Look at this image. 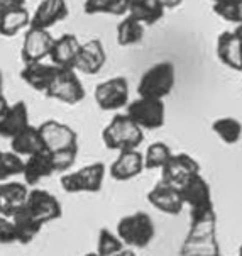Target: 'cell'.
<instances>
[{"mask_svg":"<svg viewBox=\"0 0 242 256\" xmlns=\"http://www.w3.org/2000/svg\"><path fill=\"white\" fill-rule=\"evenodd\" d=\"M8 106H10V104H8V100L5 98V95L2 94V95H0V117H2L7 112Z\"/></svg>","mask_w":242,"mask_h":256,"instance_id":"cell-39","label":"cell"},{"mask_svg":"<svg viewBox=\"0 0 242 256\" xmlns=\"http://www.w3.org/2000/svg\"><path fill=\"white\" fill-rule=\"evenodd\" d=\"M115 232L120 238V241L125 244V248L142 250L153 242L156 236V228L146 212H134V214L124 216L119 219Z\"/></svg>","mask_w":242,"mask_h":256,"instance_id":"cell-2","label":"cell"},{"mask_svg":"<svg viewBox=\"0 0 242 256\" xmlns=\"http://www.w3.org/2000/svg\"><path fill=\"white\" fill-rule=\"evenodd\" d=\"M51 175H54V166L51 162L49 151H41V153H36L24 160V170L20 176L27 186L37 185L44 178H49Z\"/></svg>","mask_w":242,"mask_h":256,"instance_id":"cell-21","label":"cell"},{"mask_svg":"<svg viewBox=\"0 0 242 256\" xmlns=\"http://www.w3.org/2000/svg\"><path fill=\"white\" fill-rule=\"evenodd\" d=\"M10 151H14L15 154H19L20 158H29V156L41 153L44 150V142L39 134V129L36 126L29 124L27 128H24L19 134H15L10 140Z\"/></svg>","mask_w":242,"mask_h":256,"instance_id":"cell-24","label":"cell"},{"mask_svg":"<svg viewBox=\"0 0 242 256\" xmlns=\"http://www.w3.org/2000/svg\"><path fill=\"white\" fill-rule=\"evenodd\" d=\"M176 84V70L171 62H159L153 64L142 73L139 85H137V94L139 97L148 98H159L163 100L168 97Z\"/></svg>","mask_w":242,"mask_h":256,"instance_id":"cell-3","label":"cell"},{"mask_svg":"<svg viewBox=\"0 0 242 256\" xmlns=\"http://www.w3.org/2000/svg\"><path fill=\"white\" fill-rule=\"evenodd\" d=\"M181 2H183V0H161L164 8H175V7H178Z\"/></svg>","mask_w":242,"mask_h":256,"instance_id":"cell-40","label":"cell"},{"mask_svg":"<svg viewBox=\"0 0 242 256\" xmlns=\"http://www.w3.org/2000/svg\"><path fill=\"white\" fill-rule=\"evenodd\" d=\"M25 0H0V16L7 10H12V8L17 7H24Z\"/></svg>","mask_w":242,"mask_h":256,"instance_id":"cell-38","label":"cell"},{"mask_svg":"<svg viewBox=\"0 0 242 256\" xmlns=\"http://www.w3.org/2000/svg\"><path fill=\"white\" fill-rule=\"evenodd\" d=\"M219 62L234 72H242V39L234 31H224L215 48Z\"/></svg>","mask_w":242,"mask_h":256,"instance_id":"cell-18","label":"cell"},{"mask_svg":"<svg viewBox=\"0 0 242 256\" xmlns=\"http://www.w3.org/2000/svg\"><path fill=\"white\" fill-rule=\"evenodd\" d=\"M239 256H242V244L239 246Z\"/></svg>","mask_w":242,"mask_h":256,"instance_id":"cell-44","label":"cell"},{"mask_svg":"<svg viewBox=\"0 0 242 256\" xmlns=\"http://www.w3.org/2000/svg\"><path fill=\"white\" fill-rule=\"evenodd\" d=\"M173 151L171 148L163 141H156L151 142V144L146 148L144 156V168L146 170H161V168L166 164L168 160L171 158Z\"/></svg>","mask_w":242,"mask_h":256,"instance_id":"cell-31","label":"cell"},{"mask_svg":"<svg viewBox=\"0 0 242 256\" xmlns=\"http://www.w3.org/2000/svg\"><path fill=\"white\" fill-rule=\"evenodd\" d=\"M180 194L181 198H183V204L188 206L190 209H197V207L214 204V200H212V188L209 182L202 176V173H197L190 180L185 182L180 186Z\"/></svg>","mask_w":242,"mask_h":256,"instance_id":"cell-20","label":"cell"},{"mask_svg":"<svg viewBox=\"0 0 242 256\" xmlns=\"http://www.w3.org/2000/svg\"><path fill=\"white\" fill-rule=\"evenodd\" d=\"M180 256H220L219 240H207V241H187L181 242Z\"/></svg>","mask_w":242,"mask_h":256,"instance_id":"cell-33","label":"cell"},{"mask_svg":"<svg viewBox=\"0 0 242 256\" xmlns=\"http://www.w3.org/2000/svg\"><path fill=\"white\" fill-rule=\"evenodd\" d=\"M22 170H24V158H20L14 151L0 150V184L22 175Z\"/></svg>","mask_w":242,"mask_h":256,"instance_id":"cell-32","label":"cell"},{"mask_svg":"<svg viewBox=\"0 0 242 256\" xmlns=\"http://www.w3.org/2000/svg\"><path fill=\"white\" fill-rule=\"evenodd\" d=\"M12 242H15V232H14L12 219L0 214V244H12Z\"/></svg>","mask_w":242,"mask_h":256,"instance_id":"cell-37","label":"cell"},{"mask_svg":"<svg viewBox=\"0 0 242 256\" xmlns=\"http://www.w3.org/2000/svg\"><path fill=\"white\" fill-rule=\"evenodd\" d=\"M129 4L131 0H85L83 12L86 16H127Z\"/></svg>","mask_w":242,"mask_h":256,"instance_id":"cell-30","label":"cell"},{"mask_svg":"<svg viewBox=\"0 0 242 256\" xmlns=\"http://www.w3.org/2000/svg\"><path fill=\"white\" fill-rule=\"evenodd\" d=\"M220 256H222V254H220Z\"/></svg>","mask_w":242,"mask_h":256,"instance_id":"cell-46","label":"cell"},{"mask_svg":"<svg viewBox=\"0 0 242 256\" xmlns=\"http://www.w3.org/2000/svg\"><path fill=\"white\" fill-rule=\"evenodd\" d=\"M144 28L146 26L132 16H124V19L117 24V44L125 48L141 42L144 38Z\"/></svg>","mask_w":242,"mask_h":256,"instance_id":"cell-28","label":"cell"},{"mask_svg":"<svg viewBox=\"0 0 242 256\" xmlns=\"http://www.w3.org/2000/svg\"><path fill=\"white\" fill-rule=\"evenodd\" d=\"M125 114L136 122L142 131H156L166 122V107L159 98L137 97L129 102Z\"/></svg>","mask_w":242,"mask_h":256,"instance_id":"cell-6","label":"cell"},{"mask_svg":"<svg viewBox=\"0 0 242 256\" xmlns=\"http://www.w3.org/2000/svg\"><path fill=\"white\" fill-rule=\"evenodd\" d=\"M102 141L107 150L117 151V153L137 150L144 141V131L127 114H117L103 128Z\"/></svg>","mask_w":242,"mask_h":256,"instance_id":"cell-1","label":"cell"},{"mask_svg":"<svg viewBox=\"0 0 242 256\" xmlns=\"http://www.w3.org/2000/svg\"><path fill=\"white\" fill-rule=\"evenodd\" d=\"M37 129H39L42 142H44V150L49 153L78 146V134L71 126L64 122L49 119L37 126Z\"/></svg>","mask_w":242,"mask_h":256,"instance_id":"cell-9","label":"cell"},{"mask_svg":"<svg viewBox=\"0 0 242 256\" xmlns=\"http://www.w3.org/2000/svg\"><path fill=\"white\" fill-rule=\"evenodd\" d=\"M81 42L75 34H63L59 38H54V42L51 46L49 60L54 66L73 70L76 62V56L80 53Z\"/></svg>","mask_w":242,"mask_h":256,"instance_id":"cell-19","label":"cell"},{"mask_svg":"<svg viewBox=\"0 0 242 256\" xmlns=\"http://www.w3.org/2000/svg\"><path fill=\"white\" fill-rule=\"evenodd\" d=\"M29 26H31V14L25 6L12 8L0 16V36L14 38L17 34L27 31Z\"/></svg>","mask_w":242,"mask_h":256,"instance_id":"cell-25","label":"cell"},{"mask_svg":"<svg viewBox=\"0 0 242 256\" xmlns=\"http://www.w3.org/2000/svg\"><path fill=\"white\" fill-rule=\"evenodd\" d=\"M25 210L42 226L47 222H53V220L59 219L63 216L61 202L44 188L29 190L27 202H25Z\"/></svg>","mask_w":242,"mask_h":256,"instance_id":"cell-8","label":"cell"},{"mask_svg":"<svg viewBox=\"0 0 242 256\" xmlns=\"http://www.w3.org/2000/svg\"><path fill=\"white\" fill-rule=\"evenodd\" d=\"M83 256H100L97 253V251H92V253H86V254H83Z\"/></svg>","mask_w":242,"mask_h":256,"instance_id":"cell-43","label":"cell"},{"mask_svg":"<svg viewBox=\"0 0 242 256\" xmlns=\"http://www.w3.org/2000/svg\"><path fill=\"white\" fill-rule=\"evenodd\" d=\"M12 224H14V232H15V242L19 244H29L36 240V236L41 232L42 224L37 222L36 219L25 210H19L17 214L12 216Z\"/></svg>","mask_w":242,"mask_h":256,"instance_id":"cell-27","label":"cell"},{"mask_svg":"<svg viewBox=\"0 0 242 256\" xmlns=\"http://www.w3.org/2000/svg\"><path fill=\"white\" fill-rule=\"evenodd\" d=\"M146 197H148V202L154 209L166 216H178L185 207L180 190L164 184V182H159V184L154 185Z\"/></svg>","mask_w":242,"mask_h":256,"instance_id":"cell-13","label":"cell"},{"mask_svg":"<svg viewBox=\"0 0 242 256\" xmlns=\"http://www.w3.org/2000/svg\"><path fill=\"white\" fill-rule=\"evenodd\" d=\"M70 14L66 0H41L36 10L31 14V26L29 28L47 29L64 20Z\"/></svg>","mask_w":242,"mask_h":256,"instance_id":"cell-14","label":"cell"},{"mask_svg":"<svg viewBox=\"0 0 242 256\" xmlns=\"http://www.w3.org/2000/svg\"><path fill=\"white\" fill-rule=\"evenodd\" d=\"M234 32H236L237 36H239V38L242 39V24H239V26H237V28L234 29Z\"/></svg>","mask_w":242,"mask_h":256,"instance_id":"cell-41","label":"cell"},{"mask_svg":"<svg viewBox=\"0 0 242 256\" xmlns=\"http://www.w3.org/2000/svg\"><path fill=\"white\" fill-rule=\"evenodd\" d=\"M124 248H125V244L120 241L117 232L110 231V229H107V228H102L100 231H98L97 253L100 256H114Z\"/></svg>","mask_w":242,"mask_h":256,"instance_id":"cell-34","label":"cell"},{"mask_svg":"<svg viewBox=\"0 0 242 256\" xmlns=\"http://www.w3.org/2000/svg\"><path fill=\"white\" fill-rule=\"evenodd\" d=\"M214 12L220 19L236 26L242 24V0H224L214 4Z\"/></svg>","mask_w":242,"mask_h":256,"instance_id":"cell-35","label":"cell"},{"mask_svg":"<svg viewBox=\"0 0 242 256\" xmlns=\"http://www.w3.org/2000/svg\"><path fill=\"white\" fill-rule=\"evenodd\" d=\"M54 42V38L47 29L29 28L24 32L22 46H20V58L22 63H34V62H44L49 58L51 46Z\"/></svg>","mask_w":242,"mask_h":256,"instance_id":"cell-12","label":"cell"},{"mask_svg":"<svg viewBox=\"0 0 242 256\" xmlns=\"http://www.w3.org/2000/svg\"><path fill=\"white\" fill-rule=\"evenodd\" d=\"M197 173H200V164L193 156L187 153H173L161 168V182L180 190V186Z\"/></svg>","mask_w":242,"mask_h":256,"instance_id":"cell-10","label":"cell"},{"mask_svg":"<svg viewBox=\"0 0 242 256\" xmlns=\"http://www.w3.org/2000/svg\"><path fill=\"white\" fill-rule=\"evenodd\" d=\"M29 186L24 182L8 180L0 184V214L12 218L19 210H22L27 202Z\"/></svg>","mask_w":242,"mask_h":256,"instance_id":"cell-16","label":"cell"},{"mask_svg":"<svg viewBox=\"0 0 242 256\" xmlns=\"http://www.w3.org/2000/svg\"><path fill=\"white\" fill-rule=\"evenodd\" d=\"M107 62V53L100 39H90L81 44L73 70L85 75H97Z\"/></svg>","mask_w":242,"mask_h":256,"instance_id":"cell-15","label":"cell"},{"mask_svg":"<svg viewBox=\"0 0 242 256\" xmlns=\"http://www.w3.org/2000/svg\"><path fill=\"white\" fill-rule=\"evenodd\" d=\"M164 10L161 0H131L129 4V16L137 19L144 26H153L163 19Z\"/></svg>","mask_w":242,"mask_h":256,"instance_id":"cell-26","label":"cell"},{"mask_svg":"<svg viewBox=\"0 0 242 256\" xmlns=\"http://www.w3.org/2000/svg\"><path fill=\"white\" fill-rule=\"evenodd\" d=\"M56 72H58V66H54L53 63L34 62V63L24 64V68L20 70V78H22L24 84L27 86H31L32 90L44 94Z\"/></svg>","mask_w":242,"mask_h":256,"instance_id":"cell-23","label":"cell"},{"mask_svg":"<svg viewBox=\"0 0 242 256\" xmlns=\"http://www.w3.org/2000/svg\"><path fill=\"white\" fill-rule=\"evenodd\" d=\"M51 154V162H53L54 173H66L70 172L76 163V156H78V146L75 148H68V150L61 151H54Z\"/></svg>","mask_w":242,"mask_h":256,"instance_id":"cell-36","label":"cell"},{"mask_svg":"<svg viewBox=\"0 0 242 256\" xmlns=\"http://www.w3.org/2000/svg\"><path fill=\"white\" fill-rule=\"evenodd\" d=\"M3 94V73L0 72V95Z\"/></svg>","mask_w":242,"mask_h":256,"instance_id":"cell-42","label":"cell"},{"mask_svg":"<svg viewBox=\"0 0 242 256\" xmlns=\"http://www.w3.org/2000/svg\"><path fill=\"white\" fill-rule=\"evenodd\" d=\"M210 2H214V4H215V2H224V0H210Z\"/></svg>","mask_w":242,"mask_h":256,"instance_id":"cell-45","label":"cell"},{"mask_svg":"<svg viewBox=\"0 0 242 256\" xmlns=\"http://www.w3.org/2000/svg\"><path fill=\"white\" fill-rule=\"evenodd\" d=\"M29 122V109L24 100H19L8 106L7 112L0 117V138L12 140L15 134H19Z\"/></svg>","mask_w":242,"mask_h":256,"instance_id":"cell-22","label":"cell"},{"mask_svg":"<svg viewBox=\"0 0 242 256\" xmlns=\"http://www.w3.org/2000/svg\"><path fill=\"white\" fill-rule=\"evenodd\" d=\"M144 170V156L139 153V150L120 151L109 168L110 176L115 182H129L139 176Z\"/></svg>","mask_w":242,"mask_h":256,"instance_id":"cell-17","label":"cell"},{"mask_svg":"<svg viewBox=\"0 0 242 256\" xmlns=\"http://www.w3.org/2000/svg\"><path fill=\"white\" fill-rule=\"evenodd\" d=\"M95 104L100 110L115 112L129 104V82L124 76H114L100 82L93 92Z\"/></svg>","mask_w":242,"mask_h":256,"instance_id":"cell-7","label":"cell"},{"mask_svg":"<svg viewBox=\"0 0 242 256\" xmlns=\"http://www.w3.org/2000/svg\"><path fill=\"white\" fill-rule=\"evenodd\" d=\"M107 166L102 162H95L78 170L63 173L59 184L66 194H97L102 190L105 182Z\"/></svg>","mask_w":242,"mask_h":256,"instance_id":"cell-4","label":"cell"},{"mask_svg":"<svg viewBox=\"0 0 242 256\" xmlns=\"http://www.w3.org/2000/svg\"><path fill=\"white\" fill-rule=\"evenodd\" d=\"M212 131L226 144H237L242 138V122L236 117H219L212 122Z\"/></svg>","mask_w":242,"mask_h":256,"instance_id":"cell-29","label":"cell"},{"mask_svg":"<svg viewBox=\"0 0 242 256\" xmlns=\"http://www.w3.org/2000/svg\"><path fill=\"white\" fill-rule=\"evenodd\" d=\"M44 95L56 102L66 104V106H76L85 98V86L76 75L75 70H64L58 68L51 84L47 85Z\"/></svg>","mask_w":242,"mask_h":256,"instance_id":"cell-5","label":"cell"},{"mask_svg":"<svg viewBox=\"0 0 242 256\" xmlns=\"http://www.w3.org/2000/svg\"><path fill=\"white\" fill-rule=\"evenodd\" d=\"M187 241H207L219 240L217 238V212L214 204L210 206L190 209V228Z\"/></svg>","mask_w":242,"mask_h":256,"instance_id":"cell-11","label":"cell"}]
</instances>
